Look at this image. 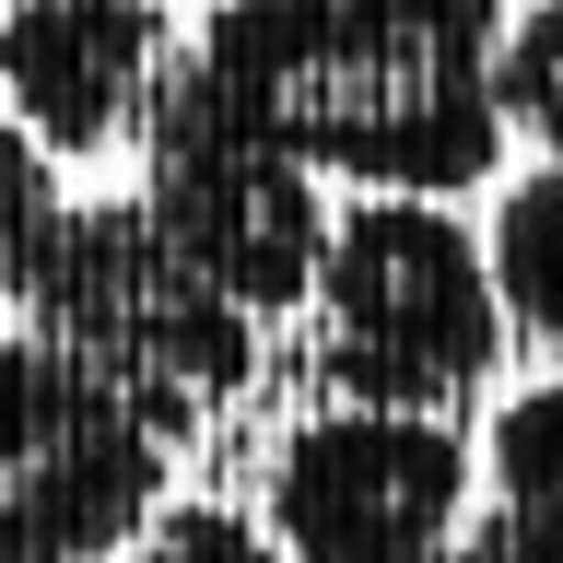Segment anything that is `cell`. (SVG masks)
Listing matches in <instances>:
<instances>
[{
    "instance_id": "cell-1",
    "label": "cell",
    "mask_w": 563,
    "mask_h": 563,
    "mask_svg": "<svg viewBox=\"0 0 563 563\" xmlns=\"http://www.w3.org/2000/svg\"><path fill=\"white\" fill-rule=\"evenodd\" d=\"M505 0H223L165 82L306 176L457 200L505 165Z\"/></svg>"
},
{
    "instance_id": "cell-2",
    "label": "cell",
    "mask_w": 563,
    "mask_h": 563,
    "mask_svg": "<svg viewBox=\"0 0 563 563\" xmlns=\"http://www.w3.org/2000/svg\"><path fill=\"white\" fill-rule=\"evenodd\" d=\"M12 329L47 341L70 376H95L118 411H141L165 446L211 434L258 387V317L176 258V235L141 211V188L47 211Z\"/></svg>"
},
{
    "instance_id": "cell-3",
    "label": "cell",
    "mask_w": 563,
    "mask_h": 563,
    "mask_svg": "<svg viewBox=\"0 0 563 563\" xmlns=\"http://www.w3.org/2000/svg\"><path fill=\"white\" fill-rule=\"evenodd\" d=\"M306 364L329 399L376 411H470L505 376V306H493L482 235L446 200H352L329 211L306 282Z\"/></svg>"
},
{
    "instance_id": "cell-4",
    "label": "cell",
    "mask_w": 563,
    "mask_h": 563,
    "mask_svg": "<svg viewBox=\"0 0 563 563\" xmlns=\"http://www.w3.org/2000/svg\"><path fill=\"white\" fill-rule=\"evenodd\" d=\"M482 493L470 422L457 411H376V399H329V411L282 422L258 528L282 563H434Z\"/></svg>"
},
{
    "instance_id": "cell-5",
    "label": "cell",
    "mask_w": 563,
    "mask_h": 563,
    "mask_svg": "<svg viewBox=\"0 0 563 563\" xmlns=\"http://www.w3.org/2000/svg\"><path fill=\"white\" fill-rule=\"evenodd\" d=\"M165 434L0 329V563H118L165 505Z\"/></svg>"
},
{
    "instance_id": "cell-6",
    "label": "cell",
    "mask_w": 563,
    "mask_h": 563,
    "mask_svg": "<svg viewBox=\"0 0 563 563\" xmlns=\"http://www.w3.org/2000/svg\"><path fill=\"white\" fill-rule=\"evenodd\" d=\"M141 211L246 317H294L317 282V246H329L317 176L294 153H271L258 130L211 118L200 95H176V82H153V106H141Z\"/></svg>"
},
{
    "instance_id": "cell-7",
    "label": "cell",
    "mask_w": 563,
    "mask_h": 563,
    "mask_svg": "<svg viewBox=\"0 0 563 563\" xmlns=\"http://www.w3.org/2000/svg\"><path fill=\"white\" fill-rule=\"evenodd\" d=\"M176 59L165 0H12L0 12V118L59 165L141 141V106Z\"/></svg>"
},
{
    "instance_id": "cell-8",
    "label": "cell",
    "mask_w": 563,
    "mask_h": 563,
    "mask_svg": "<svg viewBox=\"0 0 563 563\" xmlns=\"http://www.w3.org/2000/svg\"><path fill=\"white\" fill-rule=\"evenodd\" d=\"M493 470V493L457 517V540L434 563H563V376L517 387L493 411V446H470Z\"/></svg>"
},
{
    "instance_id": "cell-9",
    "label": "cell",
    "mask_w": 563,
    "mask_h": 563,
    "mask_svg": "<svg viewBox=\"0 0 563 563\" xmlns=\"http://www.w3.org/2000/svg\"><path fill=\"white\" fill-rule=\"evenodd\" d=\"M482 271H493V306H505V341L563 352V165H528L493 200Z\"/></svg>"
},
{
    "instance_id": "cell-10",
    "label": "cell",
    "mask_w": 563,
    "mask_h": 563,
    "mask_svg": "<svg viewBox=\"0 0 563 563\" xmlns=\"http://www.w3.org/2000/svg\"><path fill=\"white\" fill-rule=\"evenodd\" d=\"M130 563H282V552H271V528L246 517V505L188 493V505H153V517H141Z\"/></svg>"
},
{
    "instance_id": "cell-11",
    "label": "cell",
    "mask_w": 563,
    "mask_h": 563,
    "mask_svg": "<svg viewBox=\"0 0 563 563\" xmlns=\"http://www.w3.org/2000/svg\"><path fill=\"white\" fill-rule=\"evenodd\" d=\"M47 211H59V176H47V153H35L12 118H0V329L24 317V271H35Z\"/></svg>"
},
{
    "instance_id": "cell-12",
    "label": "cell",
    "mask_w": 563,
    "mask_h": 563,
    "mask_svg": "<svg viewBox=\"0 0 563 563\" xmlns=\"http://www.w3.org/2000/svg\"><path fill=\"white\" fill-rule=\"evenodd\" d=\"M0 12H12V0H0Z\"/></svg>"
}]
</instances>
